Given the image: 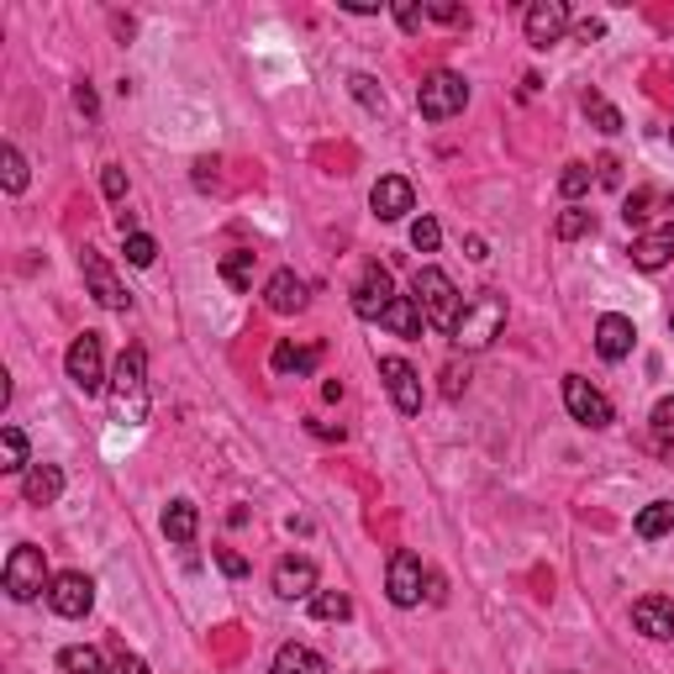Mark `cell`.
<instances>
[{"instance_id":"1","label":"cell","mask_w":674,"mask_h":674,"mask_svg":"<svg viewBox=\"0 0 674 674\" xmlns=\"http://www.w3.org/2000/svg\"><path fill=\"white\" fill-rule=\"evenodd\" d=\"M111 416L122 422V427H142L148 422V405H153V396H148V353L142 348H122V359H116V370H111Z\"/></svg>"},{"instance_id":"2","label":"cell","mask_w":674,"mask_h":674,"mask_svg":"<svg viewBox=\"0 0 674 674\" xmlns=\"http://www.w3.org/2000/svg\"><path fill=\"white\" fill-rule=\"evenodd\" d=\"M411 301L422 305L427 327H438V333L453 337L459 316H464V296H459V285H453L448 274L433 270V264H422V270L411 274Z\"/></svg>"},{"instance_id":"3","label":"cell","mask_w":674,"mask_h":674,"mask_svg":"<svg viewBox=\"0 0 674 674\" xmlns=\"http://www.w3.org/2000/svg\"><path fill=\"white\" fill-rule=\"evenodd\" d=\"M506 327V296L501 290H479L464 301V316H459V327H453V348H464V353H479V348H490Z\"/></svg>"},{"instance_id":"4","label":"cell","mask_w":674,"mask_h":674,"mask_svg":"<svg viewBox=\"0 0 674 674\" xmlns=\"http://www.w3.org/2000/svg\"><path fill=\"white\" fill-rule=\"evenodd\" d=\"M0 585H5L11 601H37V596H48L53 574H48L42 548H37V542H16L11 559H5V570H0Z\"/></svg>"},{"instance_id":"5","label":"cell","mask_w":674,"mask_h":674,"mask_svg":"<svg viewBox=\"0 0 674 674\" xmlns=\"http://www.w3.org/2000/svg\"><path fill=\"white\" fill-rule=\"evenodd\" d=\"M470 105V85H464V74H453V68H433L427 79H422V90H416V111L427 116V122H448V116H459Z\"/></svg>"},{"instance_id":"6","label":"cell","mask_w":674,"mask_h":674,"mask_svg":"<svg viewBox=\"0 0 674 674\" xmlns=\"http://www.w3.org/2000/svg\"><path fill=\"white\" fill-rule=\"evenodd\" d=\"M64 370L74 379V390H85V396H101L105 385H111V374H105V353H101V333H79L68 342L64 353Z\"/></svg>"},{"instance_id":"7","label":"cell","mask_w":674,"mask_h":674,"mask_svg":"<svg viewBox=\"0 0 674 674\" xmlns=\"http://www.w3.org/2000/svg\"><path fill=\"white\" fill-rule=\"evenodd\" d=\"M564 405H570L574 422H585V427H596V433L616 422V405H611L585 374H564Z\"/></svg>"},{"instance_id":"8","label":"cell","mask_w":674,"mask_h":674,"mask_svg":"<svg viewBox=\"0 0 674 674\" xmlns=\"http://www.w3.org/2000/svg\"><path fill=\"white\" fill-rule=\"evenodd\" d=\"M79 274H85V285H90V296L105 305V311H127L133 296H127V285L116 279V270L105 264L101 248H79Z\"/></svg>"},{"instance_id":"9","label":"cell","mask_w":674,"mask_h":674,"mask_svg":"<svg viewBox=\"0 0 674 674\" xmlns=\"http://www.w3.org/2000/svg\"><path fill=\"white\" fill-rule=\"evenodd\" d=\"M48 607L59 611V616H68V622L90 616V607H96V579L79 574V570L53 574V585H48Z\"/></svg>"},{"instance_id":"10","label":"cell","mask_w":674,"mask_h":674,"mask_svg":"<svg viewBox=\"0 0 674 674\" xmlns=\"http://www.w3.org/2000/svg\"><path fill=\"white\" fill-rule=\"evenodd\" d=\"M570 27L574 22H570V5H564V0H533L527 16H522V33H527L533 48H553V42H564Z\"/></svg>"},{"instance_id":"11","label":"cell","mask_w":674,"mask_h":674,"mask_svg":"<svg viewBox=\"0 0 674 674\" xmlns=\"http://www.w3.org/2000/svg\"><path fill=\"white\" fill-rule=\"evenodd\" d=\"M422 579H427L422 559H416L411 548H396V553H390V574H385V590H390V601H396L401 611L422 607Z\"/></svg>"},{"instance_id":"12","label":"cell","mask_w":674,"mask_h":674,"mask_svg":"<svg viewBox=\"0 0 674 674\" xmlns=\"http://www.w3.org/2000/svg\"><path fill=\"white\" fill-rule=\"evenodd\" d=\"M390 301H396V279H390V270H385V264H364L359 285H353V311H359L364 322H379V316L390 311Z\"/></svg>"},{"instance_id":"13","label":"cell","mask_w":674,"mask_h":674,"mask_svg":"<svg viewBox=\"0 0 674 674\" xmlns=\"http://www.w3.org/2000/svg\"><path fill=\"white\" fill-rule=\"evenodd\" d=\"M379 379H385V390H390V401H396V411L401 416H416L422 411V374L411 370L405 359H379Z\"/></svg>"},{"instance_id":"14","label":"cell","mask_w":674,"mask_h":674,"mask_svg":"<svg viewBox=\"0 0 674 674\" xmlns=\"http://www.w3.org/2000/svg\"><path fill=\"white\" fill-rule=\"evenodd\" d=\"M274 596L279 601H311L316 596V564L305 553H285L274 564Z\"/></svg>"},{"instance_id":"15","label":"cell","mask_w":674,"mask_h":674,"mask_svg":"<svg viewBox=\"0 0 674 674\" xmlns=\"http://www.w3.org/2000/svg\"><path fill=\"white\" fill-rule=\"evenodd\" d=\"M633 342H638V327H633V316H622V311H607V316L596 322V353H601L607 364H622V359L633 353Z\"/></svg>"},{"instance_id":"16","label":"cell","mask_w":674,"mask_h":674,"mask_svg":"<svg viewBox=\"0 0 674 674\" xmlns=\"http://www.w3.org/2000/svg\"><path fill=\"white\" fill-rule=\"evenodd\" d=\"M370 205L379 222H401L405 211H416V190H411V179H401V174H385L370 190Z\"/></svg>"},{"instance_id":"17","label":"cell","mask_w":674,"mask_h":674,"mask_svg":"<svg viewBox=\"0 0 674 674\" xmlns=\"http://www.w3.org/2000/svg\"><path fill=\"white\" fill-rule=\"evenodd\" d=\"M633 627H638L642 638L670 642L674 638V601L670 596H642V601H633Z\"/></svg>"},{"instance_id":"18","label":"cell","mask_w":674,"mask_h":674,"mask_svg":"<svg viewBox=\"0 0 674 674\" xmlns=\"http://www.w3.org/2000/svg\"><path fill=\"white\" fill-rule=\"evenodd\" d=\"M264 305H270L274 316H296V311H305V279L296 270H274L270 285H264Z\"/></svg>"},{"instance_id":"19","label":"cell","mask_w":674,"mask_h":674,"mask_svg":"<svg viewBox=\"0 0 674 674\" xmlns=\"http://www.w3.org/2000/svg\"><path fill=\"white\" fill-rule=\"evenodd\" d=\"M64 496V470L59 464H33L22 474V501L27 506H53Z\"/></svg>"},{"instance_id":"20","label":"cell","mask_w":674,"mask_h":674,"mask_svg":"<svg viewBox=\"0 0 674 674\" xmlns=\"http://www.w3.org/2000/svg\"><path fill=\"white\" fill-rule=\"evenodd\" d=\"M674 253V222H664V227H653V233H642L638 242H633V264H638L642 274L664 270Z\"/></svg>"},{"instance_id":"21","label":"cell","mask_w":674,"mask_h":674,"mask_svg":"<svg viewBox=\"0 0 674 674\" xmlns=\"http://www.w3.org/2000/svg\"><path fill=\"white\" fill-rule=\"evenodd\" d=\"M270 674H333V670H327V659H322L316 648H305V642H285V648L274 653Z\"/></svg>"},{"instance_id":"22","label":"cell","mask_w":674,"mask_h":674,"mask_svg":"<svg viewBox=\"0 0 674 674\" xmlns=\"http://www.w3.org/2000/svg\"><path fill=\"white\" fill-rule=\"evenodd\" d=\"M316 364H322V342H305V348H296V342H274V353H270L274 374H311Z\"/></svg>"},{"instance_id":"23","label":"cell","mask_w":674,"mask_h":674,"mask_svg":"<svg viewBox=\"0 0 674 674\" xmlns=\"http://www.w3.org/2000/svg\"><path fill=\"white\" fill-rule=\"evenodd\" d=\"M196 533H201V511H196V501H168V511H164V538L179 542V548H190V542H196Z\"/></svg>"},{"instance_id":"24","label":"cell","mask_w":674,"mask_h":674,"mask_svg":"<svg viewBox=\"0 0 674 674\" xmlns=\"http://www.w3.org/2000/svg\"><path fill=\"white\" fill-rule=\"evenodd\" d=\"M379 327H390L396 337H422L427 316H422V305L411 301V296H396V301H390V311L379 316Z\"/></svg>"},{"instance_id":"25","label":"cell","mask_w":674,"mask_h":674,"mask_svg":"<svg viewBox=\"0 0 674 674\" xmlns=\"http://www.w3.org/2000/svg\"><path fill=\"white\" fill-rule=\"evenodd\" d=\"M0 470H5V474H27V470H33V459H27V433H22L16 422H5V427H0Z\"/></svg>"},{"instance_id":"26","label":"cell","mask_w":674,"mask_h":674,"mask_svg":"<svg viewBox=\"0 0 674 674\" xmlns=\"http://www.w3.org/2000/svg\"><path fill=\"white\" fill-rule=\"evenodd\" d=\"M633 527H638V538H642V542L670 538V533H674V501H653V506H642Z\"/></svg>"},{"instance_id":"27","label":"cell","mask_w":674,"mask_h":674,"mask_svg":"<svg viewBox=\"0 0 674 674\" xmlns=\"http://www.w3.org/2000/svg\"><path fill=\"white\" fill-rule=\"evenodd\" d=\"M59 670L64 674H111L101 659V648H90V642H68L59 648Z\"/></svg>"},{"instance_id":"28","label":"cell","mask_w":674,"mask_h":674,"mask_svg":"<svg viewBox=\"0 0 674 674\" xmlns=\"http://www.w3.org/2000/svg\"><path fill=\"white\" fill-rule=\"evenodd\" d=\"M253 264H259V253H253V248H233V253H222V279L233 285L237 296H242V290H253Z\"/></svg>"},{"instance_id":"29","label":"cell","mask_w":674,"mask_h":674,"mask_svg":"<svg viewBox=\"0 0 674 674\" xmlns=\"http://www.w3.org/2000/svg\"><path fill=\"white\" fill-rule=\"evenodd\" d=\"M579 105H585V116H590V122H596V127H601L607 137L622 133V111H616V105H611L601 90H585V96H579Z\"/></svg>"},{"instance_id":"30","label":"cell","mask_w":674,"mask_h":674,"mask_svg":"<svg viewBox=\"0 0 674 674\" xmlns=\"http://www.w3.org/2000/svg\"><path fill=\"white\" fill-rule=\"evenodd\" d=\"M0 168H5V174H0V179H5V196H22L33 174H27V159H22V148H16V142H5V148H0Z\"/></svg>"},{"instance_id":"31","label":"cell","mask_w":674,"mask_h":674,"mask_svg":"<svg viewBox=\"0 0 674 674\" xmlns=\"http://www.w3.org/2000/svg\"><path fill=\"white\" fill-rule=\"evenodd\" d=\"M311 616H316V622H348V616H353V601H348L342 590H316V596H311Z\"/></svg>"},{"instance_id":"32","label":"cell","mask_w":674,"mask_h":674,"mask_svg":"<svg viewBox=\"0 0 674 674\" xmlns=\"http://www.w3.org/2000/svg\"><path fill=\"white\" fill-rule=\"evenodd\" d=\"M348 90H353V101L364 105V111H374V116L385 111V90H379V79H374V74H353V79H348Z\"/></svg>"},{"instance_id":"33","label":"cell","mask_w":674,"mask_h":674,"mask_svg":"<svg viewBox=\"0 0 674 674\" xmlns=\"http://www.w3.org/2000/svg\"><path fill=\"white\" fill-rule=\"evenodd\" d=\"M559 190H564V201L590 196V164H564V174H559Z\"/></svg>"},{"instance_id":"34","label":"cell","mask_w":674,"mask_h":674,"mask_svg":"<svg viewBox=\"0 0 674 674\" xmlns=\"http://www.w3.org/2000/svg\"><path fill=\"white\" fill-rule=\"evenodd\" d=\"M590 227H596V216H590V211H579V205H570V211H564V216L553 222V233L564 237V242H574V237H585V233H590Z\"/></svg>"},{"instance_id":"35","label":"cell","mask_w":674,"mask_h":674,"mask_svg":"<svg viewBox=\"0 0 674 674\" xmlns=\"http://www.w3.org/2000/svg\"><path fill=\"white\" fill-rule=\"evenodd\" d=\"M438 242H442V227L433 216H416V222H411V248H416V253H438Z\"/></svg>"},{"instance_id":"36","label":"cell","mask_w":674,"mask_h":674,"mask_svg":"<svg viewBox=\"0 0 674 674\" xmlns=\"http://www.w3.org/2000/svg\"><path fill=\"white\" fill-rule=\"evenodd\" d=\"M153 259H159V242H153V237H148V233L127 237V264H133V270H148Z\"/></svg>"},{"instance_id":"37","label":"cell","mask_w":674,"mask_h":674,"mask_svg":"<svg viewBox=\"0 0 674 674\" xmlns=\"http://www.w3.org/2000/svg\"><path fill=\"white\" fill-rule=\"evenodd\" d=\"M653 201H664V190H633V196H627V205H622L627 227H633V222H648V216H653L648 205H653Z\"/></svg>"},{"instance_id":"38","label":"cell","mask_w":674,"mask_h":674,"mask_svg":"<svg viewBox=\"0 0 674 674\" xmlns=\"http://www.w3.org/2000/svg\"><path fill=\"white\" fill-rule=\"evenodd\" d=\"M653 438H659V448H674V401L670 396L653 405Z\"/></svg>"},{"instance_id":"39","label":"cell","mask_w":674,"mask_h":674,"mask_svg":"<svg viewBox=\"0 0 674 674\" xmlns=\"http://www.w3.org/2000/svg\"><path fill=\"white\" fill-rule=\"evenodd\" d=\"M396 22H401V33H422L427 5H416V0H396Z\"/></svg>"},{"instance_id":"40","label":"cell","mask_w":674,"mask_h":674,"mask_svg":"<svg viewBox=\"0 0 674 674\" xmlns=\"http://www.w3.org/2000/svg\"><path fill=\"white\" fill-rule=\"evenodd\" d=\"M101 190H105V201H122V196H127V168L105 164L101 168Z\"/></svg>"},{"instance_id":"41","label":"cell","mask_w":674,"mask_h":674,"mask_svg":"<svg viewBox=\"0 0 674 674\" xmlns=\"http://www.w3.org/2000/svg\"><path fill=\"white\" fill-rule=\"evenodd\" d=\"M427 16H433V22H448V27H464V22H470V11H464V5H453V0H433V5H427Z\"/></svg>"},{"instance_id":"42","label":"cell","mask_w":674,"mask_h":674,"mask_svg":"<svg viewBox=\"0 0 674 674\" xmlns=\"http://www.w3.org/2000/svg\"><path fill=\"white\" fill-rule=\"evenodd\" d=\"M216 570L233 574V579H242V574H248V559H242V553H233V548H222V553H216Z\"/></svg>"},{"instance_id":"43","label":"cell","mask_w":674,"mask_h":674,"mask_svg":"<svg viewBox=\"0 0 674 674\" xmlns=\"http://www.w3.org/2000/svg\"><path fill=\"white\" fill-rule=\"evenodd\" d=\"M74 105H79L85 116H96V111H101V101H96V90H90V79H79V85H74Z\"/></svg>"},{"instance_id":"44","label":"cell","mask_w":674,"mask_h":674,"mask_svg":"<svg viewBox=\"0 0 674 674\" xmlns=\"http://www.w3.org/2000/svg\"><path fill=\"white\" fill-rule=\"evenodd\" d=\"M111 674H148V664H142L137 653H127V648H122V653H116V664H111Z\"/></svg>"},{"instance_id":"45","label":"cell","mask_w":674,"mask_h":674,"mask_svg":"<svg viewBox=\"0 0 674 674\" xmlns=\"http://www.w3.org/2000/svg\"><path fill=\"white\" fill-rule=\"evenodd\" d=\"M607 33V22H596V16H585V22H574V37L579 42H596V37Z\"/></svg>"},{"instance_id":"46","label":"cell","mask_w":674,"mask_h":674,"mask_svg":"<svg viewBox=\"0 0 674 674\" xmlns=\"http://www.w3.org/2000/svg\"><path fill=\"white\" fill-rule=\"evenodd\" d=\"M596 179H601V185H622V164H616V159H601V164H596Z\"/></svg>"},{"instance_id":"47","label":"cell","mask_w":674,"mask_h":674,"mask_svg":"<svg viewBox=\"0 0 674 674\" xmlns=\"http://www.w3.org/2000/svg\"><path fill=\"white\" fill-rule=\"evenodd\" d=\"M196 185H201V190L216 185V159H201V164H196Z\"/></svg>"},{"instance_id":"48","label":"cell","mask_w":674,"mask_h":674,"mask_svg":"<svg viewBox=\"0 0 674 674\" xmlns=\"http://www.w3.org/2000/svg\"><path fill=\"white\" fill-rule=\"evenodd\" d=\"M342 11H353V16H374L379 0H342Z\"/></svg>"},{"instance_id":"49","label":"cell","mask_w":674,"mask_h":674,"mask_svg":"<svg viewBox=\"0 0 674 674\" xmlns=\"http://www.w3.org/2000/svg\"><path fill=\"white\" fill-rule=\"evenodd\" d=\"M311 433H316V438H337V442H342V427H333V422H311Z\"/></svg>"},{"instance_id":"50","label":"cell","mask_w":674,"mask_h":674,"mask_svg":"<svg viewBox=\"0 0 674 674\" xmlns=\"http://www.w3.org/2000/svg\"><path fill=\"white\" fill-rule=\"evenodd\" d=\"M442 379H448V385H442V390H448V396H459V390H464V385H459V379H470V374H459V370H448V374H442Z\"/></svg>"},{"instance_id":"51","label":"cell","mask_w":674,"mask_h":674,"mask_svg":"<svg viewBox=\"0 0 674 674\" xmlns=\"http://www.w3.org/2000/svg\"><path fill=\"white\" fill-rule=\"evenodd\" d=\"M464 248H470V259H490V248H485V237H470Z\"/></svg>"},{"instance_id":"52","label":"cell","mask_w":674,"mask_h":674,"mask_svg":"<svg viewBox=\"0 0 674 674\" xmlns=\"http://www.w3.org/2000/svg\"><path fill=\"white\" fill-rule=\"evenodd\" d=\"M670 142H674V133H670Z\"/></svg>"},{"instance_id":"53","label":"cell","mask_w":674,"mask_h":674,"mask_svg":"<svg viewBox=\"0 0 674 674\" xmlns=\"http://www.w3.org/2000/svg\"><path fill=\"white\" fill-rule=\"evenodd\" d=\"M670 322H674V316H670Z\"/></svg>"}]
</instances>
